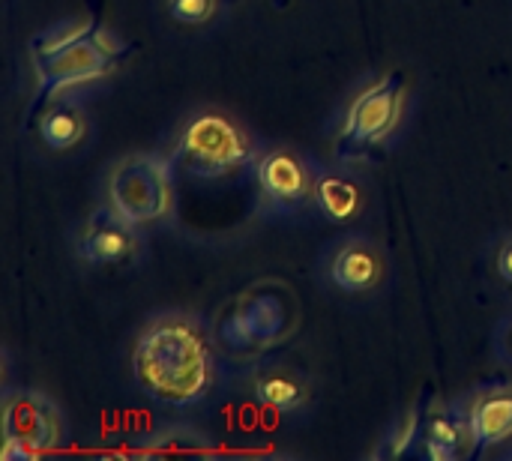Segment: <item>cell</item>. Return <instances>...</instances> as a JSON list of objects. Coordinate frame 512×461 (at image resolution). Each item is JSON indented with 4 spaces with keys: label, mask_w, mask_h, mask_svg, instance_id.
Segmentation results:
<instances>
[{
    "label": "cell",
    "mask_w": 512,
    "mask_h": 461,
    "mask_svg": "<svg viewBox=\"0 0 512 461\" xmlns=\"http://www.w3.org/2000/svg\"><path fill=\"white\" fill-rule=\"evenodd\" d=\"M39 135H42V141L48 147L66 150V147H72V144L81 141V135H84V117H81V111L75 105H57V108H51L42 117Z\"/></svg>",
    "instance_id": "14"
},
{
    "label": "cell",
    "mask_w": 512,
    "mask_h": 461,
    "mask_svg": "<svg viewBox=\"0 0 512 461\" xmlns=\"http://www.w3.org/2000/svg\"><path fill=\"white\" fill-rule=\"evenodd\" d=\"M498 273L512 285V240H507L498 252Z\"/></svg>",
    "instance_id": "18"
},
{
    "label": "cell",
    "mask_w": 512,
    "mask_h": 461,
    "mask_svg": "<svg viewBox=\"0 0 512 461\" xmlns=\"http://www.w3.org/2000/svg\"><path fill=\"white\" fill-rule=\"evenodd\" d=\"M255 396H258L264 405L276 408V411H294V408H300L303 399H306V381H303L294 369H288V366H282V363H273V366H267V369L258 375V381H255Z\"/></svg>",
    "instance_id": "12"
},
{
    "label": "cell",
    "mask_w": 512,
    "mask_h": 461,
    "mask_svg": "<svg viewBox=\"0 0 512 461\" xmlns=\"http://www.w3.org/2000/svg\"><path fill=\"white\" fill-rule=\"evenodd\" d=\"M135 378L147 396L171 408L201 402L213 384V363L204 333L183 315L153 321L135 345Z\"/></svg>",
    "instance_id": "1"
},
{
    "label": "cell",
    "mask_w": 512,
    "mask_h": 461,
    "mask_svg": "<svg viewBox=\"0 0 512 461\" xmlns=\"http://www.w3.org/2000/svg\"><path fill=\"white\" fill-rule=\"evenodd\" d=\"M423 438H426V447H429V456L432 459L447 461L459 453V447L465 441V432H462V426L453 417L432 414L426 420V426H423Z\"/></svg>",
    "instance_id": "15"
},
{
    "label": "cell",
    "mask_w": 512,
    "mask_h": 461,
    "mask_svg": "<svg viewBox=\"0 0 512 461\" xmlns=\"http://www.w3.org/2000/svg\"><path fill=\"white\" fill-rule=\"evenodd\" d=\"M330 276H333V282L342 291L360 294V291H369V288H375L381 282V276H384V258H381V252L372 243L351 240V243H345L336 252V258L330 264Z\"/></svg>",
    "instance_id": "10"
},
{
    "label": "cell",
    "mask_w": 512,
    "mask_h": 461,
    "mask_svg": "<svg viewBox=\"0 0 512 461\" xmlns=\"http://www.w3.org/2000/svg\"><path fill=\"white\" fill-rule=\"evenodd\" d=\"M312 198L321 207V213L330 216L333 222L354 219L360 213V204H363V195H360V189L351 180H345L339 174H327V171L315 177Z\"/></svg>",
    "instance_id": "13"
},
{
    "label": "cell",
    "mask_w": 512,
    "mask_h": 461,
    "mask_svg": "<svg viewBox=\"0 0 512 461\" xmlns=\"http://www.w3.org/2000/svg\"><path fill=\"white\" fill-rule=\"evenodd\" d=\"M258 183H261V192L282 210H294L306 204L315 189V180L309 177L306 165L288 150H273L261 159Z\"/></svg>",
    "instance_id": "7"
},
{
    "label": "cell",
    "mask_w": 512,
    "mask_h": 461,
    "mask_svg": "<svg viewBox=\"0 0 512 461\" xmlns=\"http://www.w3.org/2000/svg\"><path fill=\"white\" fill-rule=\"evenodd\" d=\"M402 90H405V75L390 72L387 78L375 81L366 93L357 96V102L348 111L345 129H342V135L336 141V153L342 159H357L375 141L390 135V129L399 120Z\"/></svg>",
    "instance_id": "5"
},
{
    "label": "cell",
    "mask_w": 512,
    "mask_h": 461,
    "mask_svg": "<svg viewBox=\"0 0 512 461\" xmlns=\"http://www.w3.org/2000/svg\"><path fill=\"white\" fill-rule=\"evenodd\" d=\"M177 159L198 177H225L252 159V147L243 129L228 117L201 114L186 126L177 144Z\"/></svg>",
    "instance_id": "4"
},
{
    "label": "cell",
    "mask_w": 512,
    "mask_h": 461,
    "mask_svg": "<svg viewBox=\"0 0 512 461\" xmlns=\"http://www.w3.org/2000/svg\"><path fill=\"white\" fill-rule=\"evenodd\" d=\"M507 348H510V354H512V324H510V330H507Z\"/></svg>",
    "instance_id": "19"
},
{
    "label": "cell",
    "mask_w": 512,
    "mask_h": 461,
    "mask_svg": "<svg viewBox=\"0 0 512 461\" xmlns=\"http://www.w3.org/2000/svg\"><path fill=\"white\" fill-rule=\"evenodd\" d=\"M219 333H222V339H225L231 348H252V345H255L252 336H249V330H246V324H243V318H240V312L228 315V318L222 321Z\"/></svg>",
    "instance_id": "17"
},
{
    "label": "cell",
    "mask_w": 512,
    "mask_h": 461,
    "mask_svg": "<svg viewBox=\"0 0 512 461\" xmlns=\"http://www.w3.org/2000/svg\"><path fill=\"white\" fill-rule=\"evenodd\" d=\"M171 165L159 156H129L108 180L111 207L132 225L162 219L171 210Z\"/></svg>",
    "instance_id": "3"
},
{
    "label": "cell",
    "mask_w": 512,
    "mask_h": 461,
    "mask_svg": "<svg viewBox=\"0 0 512 461\" xmlns=\"http://www.w3.org/2000/svg\"><path fill=\"white\" fill-rule=\"evenodd\" d=\"M30 57L36 69V93L24 114V129H33L45 102H51L63 87L93 81L111 72L120 63L123 48L96 21H84V24L54 27L36 36L30 42Z\"/></svg>",
    "instance_id": "2"
},
{
    "label": "cell",
    "mask_w": 512,
    "mask_h": 461,
    "mask_svg": "<svg viewBox=\"0 0 512 461\" xmlns=\"http://www.w3.org/2000/svg\"><path fill=\"white\" fill-rule=\"evenodd\" d=\"M168 12L183 24H201L216 12V0H168Z\"/></svg>",
    "instance_id": "16"
},
{
    "label": "cell",
    "mask_w": 512,
    "mask_h": 461,
    "mask_svg": "<svg viewBox=\"0 0 512 461\" xmlns=\"http://www.w3.org/2000/svg\"><path fill=\"white\" fill-rule=\"evenodd\" d=\"M249 336L255 345H270L279 342L291 333L294 327V306L291 297L279 288H258L243 297L237 306Z\"/></svg>",
    "instance_id": "8"
},
{
    "label": "cell",
    "mask_w": 512,
    "mask_h": 461,
    "mask_svg": "<svg viewBox=\"0 0 512 461\" xmlns=\"http://www.w3.org/2000/svg\"><path fill=\"white\" fill-rule=\"evenodd\" d=\"M512 435V393H492L480 399L471 411V441L474 453H486Z\"/></svg>",
    "instance_id": "11"
},
{
    "label": "cell",
    "mask_w": 512,
    "mask_h": 461,
    "mask_svg": "<svg viewBox=\"0 0 512 461\" xmlns=\"http://www.w3.org/2000/svg\"><path fill=\"white\" fill-rule=\"evenodd\" d=\"M132 222H126L114 207L111 210H96L78 240V252L90 264H120L132 255L135 249V234Z\"/></svg>",
    "instance_id": "9"
},
{
    "label": "cell",
    "mask_w": 512,
    "mask_h": 461,
    "mask_svg": "<svg viewBox=\"0 0 512 461\" xmlns=\"http://www.w3.org/2000/svg\"><path fill=\"white\" fill-rule=\"evenodd\" d=\"M60 441V414L42 393L24 390L3 405V459H33Z\"/></svg>",
    "instance_id": "6"
}]
</instances>
